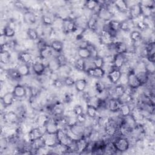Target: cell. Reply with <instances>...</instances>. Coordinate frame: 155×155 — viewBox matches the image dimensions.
<instances>
[{"label": "cell", "mask_w": 155, "mask_h": 155, "mask_svg": "<svg viewBox=\"0 0 155 155\" xmlns=\"http://www.w3.org/2000/svg\"><path fill=\"white\" fill-rule=\"evenodd\" d=\"M117 125L114 123L112 121H109L107 122V124L104 126V130L106 134H107L109 136H114L116 134L117 130Z\"/></svg>", "instance_id": "obj_10"}, {"label": "cell", "mask_w": 155, "mask_h": 155, "mask_svg": "<svg viewBox=\"0 0 155 155\" xmlns=\"http://www.w3.org/2000/svg\"><path fill=\"white\" fill-rule=\"evenodd\" d=\"M88 76L96 78H102L105 74V71L103 68L90 67L85 71Z\"/></svg>", "instance_id": "obj_6"}, {"label": "cell", "mask_w": 155, "mask_h": 155, "mask_svg": "<svg viewBox=\"0 0 155 155\" xmlns=\"http://www.w3.org/2000/svg\"><path fill=\"white\" fill-rule=\"evenodd\" d=\"M63 25L65 31L68 33L73 32L76 30V24L73 20L67 19L64 21L63 22Z\"/></svg>", "instance_id": "obj_25"}, {"label": "cell", "mask_w": 155, "mask_h": 155, "mask_svg": "<svg viewBox=\"0 0 155 155\" xmlns=\"http://www.w3.org/2000/svg\"><path fill=\"white\" fill-rule=\"evenodd\" d=\"M63 81H64V84L68 87L73 86V85H74V83H75V81L73 79V78H71V76H67L64 78Z\"/></svg>", "instance_id": "obj_51"}, {"label": "cell", "mask_w": 155, "mask_h": 155, "mask_svg": "<svg viewBox=\"0 0 155 155\" xmlns=\"http://www.w3.org/2000/svg\"><path fill=\"white\" fill-rule=\"evenodd\" d=\"M15 6H16L18 8H19L20 9L24 8V4L20 1H16L15 2Z\"/></svg>", "instance_id": "obj_60"}, {"label": "cell", "mask_w": 155, "mask_h": 155, "mask_svg": "<svg viewBox=\"0 0 155 155\" xmlns=\"http://www.w3.org/2000/svg\"><path fill=\"white\" fill-rule=\"evenodd\" d=\"M130 38V39L133 42H137L140 41L142 39V34L140 31H139L137 30H134L131 32Z\"/></svg>", "instance_id": "obj_39"}, {"label": "cell", "mask_w": 155, "mask_h": 155, "mask_svg": "<svg viewBox=\"0 0 155 155\" xmlns=\"http://www.w3.org/2000/svg\"><path fill=\"white\" fill-rule=\"evenodd\" d=\"M130 23L127 20H124L122 21H120V30H122L124 31H128L130 30Z\"/></svg>", "instance_id": "obj_49"}, {"label": "cell", "mask_w": 155, "mask_h": 155, "mask_svg": "<svg viewBox=\"0 0 155 155\" xmlns=\"http://www.w3.org/2000/svg\"><path fill=\"white\" fill-rule=\"evenodd\" d=\"M27 35L28 38L32 41H36L39 38L38 31L33 28H28L27 31Z\"/></svg>", "instance_id": "obj_38"}, {"label": "cell", "mask_w": 155, "mask_h": 155, "mask_svg": "<svg viewBox=\"0 0 155 155\" xmlns=\"http://www.w3.org/2000/svg\"><path fill=\"white\" fill-rule=\"evenodd\" d=\"M122 71L119 69L113 68L108 74V78L112 84H117L121 76Z\"/></svg>", "instance_id": "obj_12"}, {"label": "cell", "mask_w": 155, "mask_h": 155, "mask_svg": "<svg viewBox=\"0 0 155 155\" xmlns=\"http://www.w3.org/2000/svg\"><path fill=\"white\" fill-rule=\"evenodd\" d=\"M128 8L129 10L128 11L129 12V15L131 19H134L141 16V9H140V5L139 2L133 4Z\"/></svg>", "instance_id": "obj_11"}, {"label": "cell", "mask_w": 155, "mask_h": 155, "mask_svg": "<svg viewBox=\"0 0 155 155\" xmlns=\"http://www.w3.org/2000/svg\"><path fill=\"white\" fill-rule=\"evenodd\" d=\"M52 113L56 116H61L64 113V106L61 103H57L52 107Z\"/></svg>", "instance_id": "obj_34"}, {"label": "cell", "mask_w": 155, "mask_h": 155, "mask_svg": "<svg viewBox=\"0 0 155 155\" xmlns=\"http://www.w3.org/2000/svg\"><path fill=\"white\" fill-rule=\"evenodd\" d=\"M18 59L22 63L28 64L31 61L32 56L30 53L25 51H22L19 54Z\"/></svg>", "instance_id": "obj_31"}, {"label": "cell", "mask_w": 155, "mask_h": 155, "mask_svg": "<svg viewBox=\"0 0 155 155\" xmlns=\"http://www.w3.org/2000/svg\"><path fill=\"white\" fill-rule=\"evenodd\" d=\"M113 5L117 11L125 13L128 10V6L127 2L124 0H117L113 1Z\"/></svg>", "instance_id": "obj_19"}, {"label": "cell", "mask_w": 155, "mask_h": 155, "mask_svg": "<svg viewBox=\"0 0 155 155\" xmlns=\"http://www.w3.org/2000/svg\"><path fill=\"white\" fill-rule=\"evenodd\" d=\"M11 55L7 50H1L0 53V61L4 64H7L10 61Z\"/></svg>", "instance_id": "obj_33"}, {"label": "cell", "mask_w": 155, "mask_h": 155, "mask_svg": "<svg viewBox=\"0 0 155 155\" xmlns=\"http://www.w3.org/2000/svg\"><path fill=\"white\" fill-rule=\"evenodd\" d=\"M140 4L148 7L151 9H153L154 7V1H140L139 2Z\"/></svg>", "instance_id": "obj_55"}, {"label": "cell", "mask_w": 155, "mask_h": 155, "mask_svg": "<svg viewBox=\"0 0 155 155\" xmlns=\"http://www.w3.org/2000/svg\"><path fill=\"white\" fill-rule=\"evenodd\" d=\"M43 133H42L41 130V128L40 127H36V128H34L33 129H31L28 134V137L29 140H30V142L33 141L35 140H36L41 137H42L44 136Z\"/></svg>", "instance_id": "obj_16"}, {"label": "cell", "mask_w": 155, "mask_h": 155, "mask_svg": "<svg viewBox=\"0 0 155 155\" xmlns=\"http://www.w3.org/2000/svg\"><path fill=\"white\" fill-rule=\"evenodd\" d=\"M45 145L48 147H54L59 145L58 140L56 134H50L46 133L45 136H43Z\"/></svg>", "instance_id": "obj_9"}, {"label": "cell", "mask_w": 155, "mask_h": 155, "mask_svg": "<svg viewBox=\"0 0 155 155\" xmlns=\"http://www.w3.org/2000/svg\"><path fill=\"white\" fill-rule=\"evenodd\" d=\"M86 112L87 116L92 119L96 118L98 116L97 108L92 105L87 104Z\"/></svg>", "instance_id": "obj_29"}, {"label": "cell", "mask_w": 155, "mask_h": 155, "mask_svg": "<svg viewBox=\"0 0 155 155\" xmlns=\"http://www.w3.org/2000/svg\"><path fill=\"white\" fill-rule=\"evenodd\" d=\"M97 16L99 18L102 19L104 20H111V17L112 16L111 12L107 8V7L101 6L97 12Z\"/></svg>", "instance_id": "obj_14"}, {"label": "cell", "mask_w": 155, "mask_h": 155, "mask_svg": "<svg viewBox=\"0 0 155 155\" xmlns=\"http://www.w3.org/2000/svg\"><path fill=\"white\" fill-rule=\"evenodd\" d=\"M24 22L27 25H33L36 22V17L34 13L30 11H26L23 16Z\"/></svg>", "instance_id": "obj_18"}, {"label": "cell", "mask_w": 155, "mask_h": 155, "mask_svg": "<svg viewBox=\"0 0 155 155\" xmlns=\"http://www.w3.org/2000/svg\"><path fill=\"white\" fill-rule=\"evenodd\" d=\"M87 139L88 138L82 136L75 140L76 149L79 153H82L83 151L87 150V149L88 148L89 142Z\"/></svg>", "instance_id": "obj_5"}, {"label": "cell", "mask_w": 155, "mask_h": 155, "mask_svg": "<svg viewBox=\"0 0 155 155\" xmlns=\"http://www.w3.org/2000/svg\"><path fill=\"white\" fill-rule=\"evenodd\" d=\"M99 2L95 0H89L85 2V5L89 10H94L99 5Z\"/></svg>", "instance_id": "obj_46"}, {"label": "cell", "mask_w": 155, "mask_h": 155, "mask_svg": "<svg viewBox=\"0 0 155 155\" xmlns=\"http://www.w3.org/2000/svg\"><path fill=\"white\" fill-rule=\"evenodd\" d=\"M52 49L50 46H47L46 47L39 50V57L42 59H47L51 57L52 55Z\"/></svg>", "instance_id": "obj_27"}, {"label": "cell", "mask_w": 155, "mask_h": 155, "mask_svg": "<svg viewBox=\"0 0 155 155\" xmlns=\"http://www.w3.org/2000/svg\"><path fill=\"white\" fill-rule=\"evenodd\" d=\"M93 63L94 65V67L96 68H103L104 64H105V61L104 59L102 57L100 56H96L94 58Z\"/></svg>", "instance_id": "obj_42"}, {"label": "cell", "mask_w": 155, "mask_h": 155, "mask_svg": "<svg viewBox=\"0 0 155 155\" xmlns=\"http://www.w3.org/2000/svg\"><path fill=\"white\" fill-rule=\"evenodd\" d=\"M113 44H114V49L116 51V53L125 54L127 53L128 47L127 44L125 42L118 41Z\"/></svg>", "instance_id": "obj_20"}, {"label": "cell", "mask_w": 155, "mask_h": 155, "mask_svg": "<svg viewBox=\"0 0 155 155\" xmlns=\"http://www.w3.org/2000/svg\"><path fill=\"white\" fill-rule=\"evenodd\" d=\"M74 87L79 92H83L87 87V81L84 79H79L75 81Z\"/></svg>", "instance_id": "obj_32"}, {"label": "cell", "mask_w": 155, "mask_h": 155, "mask_svg": "<svg viewBox=\"0 0 155 155\" xmlns=\"http://www.w3.org/2000/svg\"><path fill=\"white\" fill-rule=\"evenodd\" d=\"M15 99V96L13 94V93L12 92H7L6 93H5L3 96L1 98V101H2V103L3 104V105L4 106H10L11 105L14 99Z\"/></svg>", "instance_id": "obj_22"}, {"label": "cell", "mask_w": 155, "mask_h": 155, "mask_svg": "<svg viewBox=\"0 0 155 155\" xmlns=\"http://www.w3.org/2000/svg\"><path fill=\"white\" fill-rule=\"evenodd\" d=\"M47 67L51 71V72H54L56 71V70H59L61 67V65L58 61V59H56V58H54V59L50 60L47 65Z\"/></svg>", "instance_id": "obj_30"}, {"label": "cell", "mask_w": 155, "mask_h": 155, "mask_svg": "<svg viewBox=\"0 0 155 155\" xmlns=\"http://www.w3.org/2000/svg\"><path fill=\"white\" fill-rule=\"evenodd\" d=\"M115 150L117 151L124 152L130 147L129 140L124 137H118L113 142Z\"/></svg>", "instance_id": "obj_3"}, {"label": "cell", "mask_w": 155, "mask_h": 155, "mask_svg": "<svg viewBox=\"0 0 155 155\" xmlns=\"http://www.w3.org/2000/svg\"><path fill=\"white\" fill-rule=\"evenodd\" d=\"M97 18H98V16H97V17L91 16L88 20L87 25V27L88 28V29H90L91 30H94L96 29L97 24Z\"/></svg>", "instance_id": "obj_37"}, {"label": "cell", "mask_w": 155, "mask_h": 155, "mask_svg": "<svg viewBox=\"0 0 155 155\" xmlns=\"http://www.w3.org/2000/svg\"><path fill=\"white\" fill-rule=\"evenodd\" d=\"M49 117L46 116V115H41L38 117V119H37V123L38 125L39 126V127L42 128V127H45L47 122H48V120H49Z\"/></svg>", "instance_id": "obj_45"}, {"label": "cell", "mask_w": 155, "mask_h": 155, "mask_svg": "<svg viewBox=\"0 0 155 155\" xmlns=\"http://www.w3.org/2000/svg\"><path fill=\"white\" fill-rule=\"evenodd\" d=\"M140 3V2H139ZM140 9H141V16H143L144 18H148L150 17V16L152 14V10L151 8L144 6L142 4H140Z\"/></svg>", "instance_id": "obj_41"}, {"label": "cell", "mask_w": 155, "mask_h": 155, "mask_svg": "<svg viewBox=\"0 0 155 155\" xmlns=\"http://www.w3.org/2000/svg\"><path fill=\"white\" fill-rule=\"evenodd\" d=\"M125 87L123 85L119 84L115 87V88L113 90V92H114V94L117 96V98L119 96H120L121 95H122L125 93Z\"/></svg>", "instance_id": "obj_47"}, {"label": "cell", "mask_w": 155, "mask_h": 155, "mask_svg": "<svg viewBox=\"0 0 155 155\" xmlns=\"http://www.w3.org/2000/svg\"><path fill=\"white\" fill-rule=\"evenodd\" d=\"M76 120L77 122L79 123V124H83L85 122L86 120V116L85 115V114L83 113L82 114H80L79 115L76 116Z\"/></svg>", "instance_id": "obj_56"}, {"label": "cell", "mask_w": 155, "mask_h": 155, "mask_svg": "<svg viewBox=\"0 0 155 155\" xmlns=\"http://www.w3.org/2000/svg\"><path fill=\"white\" fill-rule=\"evenodd\" d=\"M73 99V97L70 94V93H66L64 96V99L63 101H64V102L65 103H70L71 102Z\"/></svg>", "instance_id": "obj_57"}, {"label": "cell", "mask_w": 155, "mask_h": 155, "mask_svg": "<svg viewBox=\"0 0 155 155\" xmlns=\"http://www.w3.org/2000/svg\"><path fill=\"white\" fill-rule=\"evenodd\" d=\"M136 26L141 31H144L147 30L149 26L148 24L144 21H139L136 23Z\"/></svg>", "instance_id": "obj_50"}, {"label": "cell", "mask_w": 155, "mask_h": 155, "mask_svg": "<svg viewBox=\"0 0 155 155\" xmlns=\"http://www.w3.org/2000/svg\"><path fill=\"white\" fill-rule=\"evenodd\" d=\"M47 46H48V45L44 40H39V42H38V48L39 50L46 47Z\"/></svg>", "instance_id": "obj_58"}, {"label": "cell", "mask_w": 155, "mask_h": 155, "mask_svg": "<svg viewBox=\"0 0 155 155\" xmlns=\"http://www.w3.org/2000/svg\"><path fill=\"white\" fill-rule=\"evenodd\" d=\"M46 67L47 66H45L42 62L39 61H36L32 64V69L37 75L42 74L44 73Z\"/></svg>", "instance_id": "obj_23"}, {"label": "cell", "mask_w": 155, "mask_h": 155, "mask_svg": "<svg viewBox=\"0 0 155 155\" xmlns=\"http://www.w3.org/2000/svg\"><path fill=\"white\" fill-rule=\"evenodd\" d=\"M56 58L58 59L61 67L67 65V58L64 54H60L58 56H56Z\"/></svg>", "instance_id": "obj_52"}, {"label": "cell", "mask_w": 155, "mask_h": 155, "mask_svg": "<svg viewBox=\"0 0 155 155\" xmlns=\"http://www.w3.org/2000/svg\"><path fill=\"white\" fill-rule=\"evenodd\" d=\"M19 119V116L18 114L17 113L10 111L4 115V120L5 122L10 124H16L18 122Z\"/></svg>", "instance_id": "obj_15"}, {"label": "cell", "mask_w": 155, "mask_h": 155, "mask_svg": "<svg viewBox=\"0 0 155 155\" xmlns=\"http://www.w3.org/2000/svg\"><path fill=\"white\" fill-rule=\"evenodd\" d=\"M75 67L77 70L79 71H85L86 70V65H85V61L84 59L79 58L75 62Z\"/></svg>", "instance_id": "obj_40"}, {"label": "cell", "mask_w": 155, "mask_h": 155, "mask_svg": "<svg viewBox=\"0 0 155 155\" xmlns=\"http://www.w3.org/2000/svg\"><path fill=\"white\" fill-rule=\"evenodd\" d=\"M31 147L33 149L35 150H40L41 148L45 147V143H44V137H41L36 140H35L33 141H31Z\"/></svg>", "instance_id": "obj_36"}, {"label": "cell", "mask_w": 155, "mask_h": 155, "mask_svg": "<svg viewBox=\"0 0 155 155\" xmlns=\"http://www.w3.org/2000/svg\"><path fill=\"white\" fill-rule=\"evenodd\" d=\"M42 22L45 25H51L53 24V20L50 16L45 15L42 16Z\"/></svg>", "instance_id": "obj_53"}, {"label": "cell", "mask_w": 155, "mask_h": 155, "mask_svg": "<svg viewBox=\"0 0 155 155\" xmlns=\"http://www.w3.org/2000/svg\"><path fill=\"white\" fill-rule=\"evenodd\" d=\"M50 47L53 50L57 53H61L64 48L63 43L59 40H54L51 42Z\"/></svg>", "instance_id": "obj_35"}, {"label": "cell", "mask_w": 155, "mask_h": 155, "mask_svg": "<svg viewBox=\"0 0 155 155\" xmlns=\"http://www.w3.org/2000/svg\"><path fill=\"white\" fill-rule=\"evenodd\" d=\"M3 35L7 38H12L15 35V30L13 28L9 25H7L4 28Z\"/></svg>", "instance_id": "obj_43"}, {"label": "cell", "mask_w": 155, "mask_h": 155, "mask_svg": "<svg viewBox=\"0 0 155 155\" xmlns=\"http://www.w3.org/2000/svg\"><path fill=\"white\" fill-rule=\"evenodd\" d=\"M120 21L115 19H111L108 21L107 24L108 30L114 36V35L113 33H116L120 30Z\"/></svg>", "instance_id": "obj_17"}, {"label": "cell", "mask_w": 155, "mask_h": 155, "mask_svg": "<svg viewBox=\"0 0 155 155\" xmlns=\"http://www.w3.org/2000/svg\"><path fill=\"white\" fill-rule=\"evenodd\" d=\"M117 99L120 104H128L132 101V95L125 92L122 95L117 97Z\"/></svg>", "instance_id": "obj_44"}, {"label": "cell", "mask_w": 155, "mask_h": 155, "mask_svg": "<svg viewBox=\"0 0 155 155\" xmlns=\"http://www.w3.org/2000/svg\"><path fill=\"white\" fill-rule=\"evenodd\" d=\"M119 111L120 113V116H122L123 117H125L131 114V109L128 104H121Z\"/></svg>", "instance_id": "obj_28"}, {"label": "cell", "mask_w": 155, "mask_h": 155, "mask_svg": "<svg viewBox=\"0 0 155 155\" xmlns=\"http://www.w3.org/2000/svg\"><path fill=\"white\" fill-rule=\"evenodd\" d=\"M59 129L58 122L53 119L50 118L45 126V133L50 134H56Z\"/></svg>", "instance_id": "obj_4"}, {"label": "cell", "mask_w": 155, "mask_h": 155, "mask_svg": "<svg viewBox=\"0 0 155 155\" xmlns=\"http://www.w3.org/2000/svg\"><path fill=\"white\" fill-rule=\"evenodd\" d=\"M64 83V81H61L60 79H57L56 80L54 81V85L56 87H61L62 86Z\"/></svg>", "instance_id": "obj_59"}, {"label": "cell", "mask_w": 155, "mask_h": 155, "mask_svg": "<svg viewBox=\"0 0 155 155\" xmlns=\"http://www.w3.org/2000/svg\"><path fill=\"white\" fill-rule=\"evenodd\" d=\"M127 85L133 90L137 89L142 85L137 73L133 70H130L127 73Z\"/></svg>", "instance_id": "obj_2"}, {"label": "cell", "mask_w": 155, "mask_h": 155, "mask_svg": "<svg viewBox=\"0 0 155 155\" xmlns=\"http://www.w3.org/2000/svg\"><path fill=\"white\" fill-rule=\"evenodd\" d=\"M56 136L58 140L59 144L66 147H69L74 142L73 139L68 134H67L63 129L59 128L56 134Z\"/></svg>", "instance_id": "obj_1"}, {"label": "cell", "mask_w": 155, "mask_h": 155, "mask_svg": "<svg viewBox=\"0 0 155 155\" xmlns=\"http://www.w3.org/2000/svg\"><path fill=\"white\" fill-rule=\"evenodd\" d=\"M121 104L117 98H111L110 99L107 104L108 109L111 112L119 111Z\"/></svg>", "instance_id": "obj_13"}, {"label": "cell", "mask_w": 155, "mask_h": 155, "mask_svg": "<svg viewBox=\"0 0 155 155\" xmlns=\"http://www.w3.org/2000/svg\"><path fill=\"white\" fill-rule=\"evenodd\" d=\"M94 87H95V90L96 91L101 94L102 93H103L104 91V90H105V85L104 82H101V81H97L95 83L94 85Z\"/></svg>", "instance_id": "obj_48"}, {"label": "cell", "mask_w": 155, "mask_h": 155, "mask_svg": "<svg viewBox=\"0 0 155 155\" xmlns=\"http://www.w3.org/2000/svg\"><path fill=\"white\" fill-rule=\"evenodd\" d=\"M78 55L79 58L87 59L91 57V52L88 47H79L78 50Z\"/></svg>", "instance_id": "obj_24"}, {"label": "cell", "mask_w": 155, "mask_h": 155, "mask_svg": "<svg viewBox=\"0 0 155 155\" xmlns=\"http://www.w3.org/2000/svg\"><path fill=\"white\" fill-rule=\"evenodd\" d=\"M112 62L114 68L120 70L124 65L126 63L125 54L116 53V54L113 56Z\"/></svg>", "instance_id": "obj_7"}, {"label": "cell", "mask_w": 155, "mask_h": 155, "mask_svg": "<svg viewBox=\"0 0 155 155\" xmlns=\"http://www.w3.org/2000/svg\"><path fill=\"white\" fill-rule=\"evenodd\" d=\"M16 70L21 76H27L30 74V68L27 64H20L18 66Z\"/></svg>", "instance_id": "obj_26"}, {"label": "cell", "mask_w": 155, "mask_h": 155, "mask_svg": "<svg viewBox=\"0 0 155 155\" xmlns=\"http://www.w3.org/2000/svg\"><path fill=\"white\" fill-rule=\"evenodd\" d=\"M69 128H70V132L75 136L79 137L83 136L85 127H83L82 124L76 122L74 124L70 126Z\"/></svg>", "instance_id": "obj_8"}, {"label": "cell", "mask_w": 155, "mask_h": 155, "mask_svg": "<svg viewBox=\"0 0 155 155\" xmlns=\"http://www.w3.org/2000/svg\"><path fill=\"white\" fill-rule=\"evenodd\" d=\"M73 112L74 113V114L77 116V115H79L80 114H82L84 112V110H83V108L81 105H76L74 106L73 108Z\"/></svg>", "instance_id": "obj_54"}, {"label": "cell", "mask_w": 155, "mask_h": 155, "mask_svg": "<svg viewBox=\"0 0 155 155\" xmlns=\"http://www.w3.org/2000/svg\"><path fill=\"white\" fill-rule=\"evenodd\" d=\"M12 92L13 93L15 97L17 98H22L25 97L27 94L25 88L23 85L19 84L15 86Z\"/></svg>", "instance_id": "obj_21"}]
</instances>
